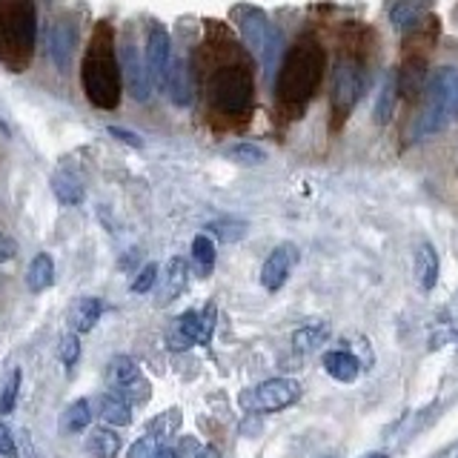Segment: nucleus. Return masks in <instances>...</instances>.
Segmentation results:
<instances>
[{
	"instance_id": "nucleus-1",
	"label": "nucleus",
	"mask_w": 458,
	"mask_h": 458,
	"mask_svg": "<svg viewBox=\"0 0 458 458\" xmlns=\"http://www.w3.org/2000/svg\"><path fill=\"white\" fill-rule=\"evenodd\" d=\"M324 72H327V52L321 43L312 35L298 38L284 57L276 83L278 106L290 118H298L307 109V104L324 81Z\"/></svg>"
},
{
	"instance_id": "nucleus-2",
	"label": "nucleus",
	"mask_w": 458,
	"mask_h": 458,
	"mask_svg": "<svg viewBox=\"0 0 458 458\" xmlns=\"http://www.w3.org/2000/svg\"><path fill=\"white\" fill-rule=\"evenodd\" d=\"M81 81L89 104L98 109H118L121 104V64L114 57V29L100 21L86 47L81 64Z\"/></svg>"
},
{
	"instance_id": "nucleus-3",
	"label": "nucleus",
	"mask_w": 458,
	"mask_h": 458,
	"mask_svg": "<svg viewBox=\"0 0 458 458\" xmlns=\"http://www.w3.org/2000/svg\"><path fill=\"white\" fill-rule=\"evenodd\" d=\"M35 40V0H0V64L12 72H23L32 64Z\"/></svg>"
},
{
	"instance_id": "nucleus-4",
	"label": "nucleus",
	"mask_w": 458,
	"mask_h": 458,
	"mask_svg": "<svg viewBox=\"0 0 458 458\" xmlns=\"http://www.w3.org/2000/svg\"><path fill=\"white\" fill-rule=\"evenodd\" d=\"M255 100V78L243 64H224L209 78V104L224 118H247Z\"/></svg>"
},
{
	"instance_id": "nucleus-5",
	"label": "nucleus",
	"mask_w": 458,
	"mask_h": 458,
	"mask_svg": "<svg viewBox=\"0 0 458 458\" xmlns=\"http://www.w3.org/2000/svg\"><path fill=\"white\" fill-rule=\"evenodd\" d=\"M455 78L458 72L453 66H441L433 78L424 86V106L419 118L412 123V138L424 140L429 135H438L447 121L453 118V104H455Z\"/></svg>"
},
{
	"instance_id": "nucleus-6",
	"label": "nucleus",
	"mask_w": 458,
	"mask_h": 458,
	"mask_svg": "<svg viewBox=\"0 0 458 458\" xmlns=\"http://www.w3.org/2000/svg\"><path fill=\"white\" fill-rule=\"evenodd\" d=\"M235 21L247 47L252 49V55L264 64L267 72H272L278 66V55L284 47V35L278 32V26L269 21V14L258 6H238L235 9Z\"/></svg>"
},
{
	"instance_id": "nucleus-7",
	"label": "nucleus",
	"mask_w": 458,
	"mask_h": 458,
	"mask_svg": "<svg viewBox=\"0 0 458 458\" xmlns=\"http://www.w3.org/2000/svg\"><path fill=\"white\" fill-rule=\"evenodd\" d=\"M364 92V64L355 55H341L333 69V89H329V106H333L335 129L350 118L358 98Z\"/></svg>"
},
{
	"instance_id": "nucleus-8",
	"label": "nucleus",
	"mask_w": 458,
	"mask_h": 458,
	"mask_svg": "<svg viewBox=\"0 0 458 458\" xmlns=\"http://www.w3.org/2000/svg\"><path fill=\"white\" fill-rule=\"evenodd\" d=\"M301 384L295 378H269L258 384L255 390L241 393V407L250 412H278L298 404Z\"/></svg>"
},
{
	"instance_id": "nucleus-9",
	"label": "nucleus",
	"mask_w": 458,
	"mask_h": 458,
	"mask_svg": "<svg viewBox=\"0 0 458 458\" xmlns=\"http://www.w3.org/2000/svg\"><path fill=\"white\" fill-rule=\"evenodd\" d=\"M169 66H172V38H169V29L164 23L155 21L149 26V32H147V69H149L152 86H157V89H166Z\"/></svg>"
},
{
	"instance_id": "nucleus-10",
	"label": "nucleus",
	"mask_w": 458,
	"mask_h": 458,
	"mask_svg": "<svg viewBox=\"0 0 458 458\" xmlns=\"http://www.w3.org/2000/svg\"><path fill=\"white\" fill-rule=\"evenodd\" d=\"M295 264H298V247H295V243H290V241L278 243V247L269 252V258L264 261V269H261L264 290L278 293L281 286L290 281Z\"/></svg>"
},
{
	"instance_id": "nucleus-11",
	"label": "nucleus",
	"mask_w": 458,
	"mask_h": 458,
	"mask_svg": "<svg viewBox=\"0 0 458 458\" xmlns=\"http://www.w3.org/2000/svg\"><path fill=\"white\" fill-rule=\"evenodd\" d=\"M121 75L126 81V89L129 95H132L135 100H149L152 95V78H149V69H147V61L138 55V49L132 47V43H123L121 49Z\"/></svg>"
},
{
	"instance_id": "nucleus-12",
	"label": "nucleus",
	"mask_w": 458,
	"mask_h": 458,
	"mask_svg": "<svg viewBox=\"0 0 458 458\" xmlns=\"http://www.w3.org/2000/svg\"><path fill=\"white\" fill-rule=\"evenodd\" d=\"M429 9H433V0H390L386 4V18H390L393 29L407 35L410 29L429 18Z\"/></svg>"
},
{
	"instance_id": "nucleus-13",
	"label": "nucleus",
	"mask_w": 458,
	"mask_h": 458,
	"mask_svg": "<svg viewBox=\"0 0 458 458\" xmlns=\"http://www.w3.org/2000/svg\"><path fill=\"white\" fill-rule=\"evenodd\" d=\"M75 43H78V29L75 23L69 21H57L52 26V35H49V55L55 66L66 72L72 66V55H75Z\"/></svg>"
},
{
	"instance_id": "nucleus-14",
	"label": "nucleus",
	"mask_w": 458,
	"mask_h": 458,
	"mask_svg": "<svg viewBox=\"0 0 458 458\" xmlns=\"http://www.w3.org/2000/svg\"><path fill=\"white\" fill-rule=\"evenodd\" d=\"M398 98H401L398 66H393V69L384 72V81H381V89H378V98H376V106H372V118H376L378 126H386V123L393 121Z\"/></svg>"
},
{
	"instance_id": "nucleus-15",
	"label": "nucleus",
	"mask_w": 458,
	"mask_h": 458,
	"mask_svg": "<svg viewBox=\"0 0 458 458\" xmlns=\"http://www.w3.org/2000/svg\"><path fill=\"white\" fill-rule=\"evenodd\" d=\"M186 281H190V267L181 255L169 258V264L164 269V281H161V290H157V301L161 304H172L183 290H186Z\"/></svg>"
},
{
	"instance_id": "nucleus-16",
	"label": "nucleus",
	"mask_w": 458,
	"mask_h": 458,
	"mask_svg": "<svg viewBox=\"0 0 458 458\" xmlns=\"http://www.w3.org/2000/svg\"><path fill=\"white\" fill-rule=\"evenodd\" d=\"M169 100L175 106H190L192 104V81H190V69L181 61V57H172L169 75H166V89Z\"/></svg>"
},
{
	"instance_id": "nucleus-17",
	"label": "nucleus",
	"mask_w": 458,
	"mask_h": 458,
	"mask_svg": "<svg viewBox=\"0 0 458 458\" xmlns=\"http://www.w3.org/2000/svg\"><path fill=\"white\" fill-rule=\"evenodd\" d=\"M329 335V324L327 321H304L295 333H293V350L298 355H310L315 350H321V344Z\"/></svg>"
},
{
	"instance_id": "nucleus-18",
	"label": "nucleus",
	"mask_w": 458,
	"mask_h": 458,
	"mask_svg": "<svg viewBox=\"0 0 458 458\" xmlns=\"http://www.w3.org/2000/svg\"><path fill=\"white\" fill-rule=\"evenodd\" d=\"M100 312H104V301L100 298H78L69 312V327L75 333H92L95 324L100 321Z\"/></svg>"
},
{
	"instance_id": "nucleus-19",
	"label": "nucleus",
	"mask_w": 458,
	"mask_h": 458,
	"mask_svg": "<svg viewBox=\"0 0 458 458\" xmlns=\"http://www.w3.org/2000/svg\"><path fill=\"white\" fill-rule=\"evenodd\" d=\"M415 281L424 293H429L438 281V255L433 250V243H421L419 250H415Z\"/></svg>"
},
{
	"instance_id": "nucleus-20",
	"label": "nucleus",
	"mask_w": 458,
	"mask_h": 458,
	"mask_svg": "<svg viewBox=\"0 0 458 458\" xmlns=\"http://www.w3.org/2000/svg\"><path fill=\"white\" fill-rule=\"evenodd\" d=\"M324 369L333 376L335 381L341 384H352L358 378V372H361V367H358V358L350 355V352H341V350H329L324 358H321Z\"/></svg>"
},
{
	"instance_id": "nucleus-21",
	"label": "nucleus",
	"mask_w": 458,
	"mask_h": 458,
	"mask_svg": "<svg viewBox=\"0 0 458 458\" xmlns=\"http://www.w3.org/2000/svg\"><path fill=\"white\" fill-rule=\"evenodd\" d=\"M140 378V367L135 364V358L129 355H114L106 364V381L114 386V393H121L123 386H129L132 381Z\"/></svg>"
},
{
	"instance_id": "nucleus-22",
	"label": "nucleus",
	"mask_w": 458,
	"mask_h": 458,
	"mask_svg": "<svg viewBox=\"0 0 458 458\" xmlns=\"http://www.w3.org/2000/svg\"><path fill=\"white\" fill-rule=\"evenodd\" d=\"M98 415L106 424H114V427H126L129 421H132V410H129V404L118 393H104L98 398Z\"/></svg>"
},
{
	"instance_id": "nucleus-23",
	"label": "nucleus",
	"mask_w": 458,
	"mask_h": 458,
	"mask_svg": "<svg viewBox=\"0 0 458 458\" xmlns=\"http://www.w3.org/2000/svg\"><path fill=\"white\" fill-rule=\"evenodd\" d=\"M55 281V261L49 252H40L32 258V264H29V272H26V284L32 293H43L49 290Z\"/></svg>"
},
{
	"instance_id": "nucleus-24",
	"label": "nucleus",
	"mask_w": 458,
	"mask_h": 458,
	"mask_svg": "<svg viewBox=\"0 0 458 458\" xmlns=\"http://www.w3.org/2000/svg\"><path fill=\"white\" fill-rule=\"evenodd\" d=\"M52 192L66 207H78L81 200H83V195H86L83 183L75 175H69V172H57V175L52 178Z\"/></svg>"
},
{
	"instance_id": "nucleus-25",
	"label": "nucleus",
	"mask_w": 458,
	"mask_h": 458,
	"mask_svg": "<svg viewBox=\"0 0 458 458\" xmlns=\"http://www.w3.org/2000/svg\"><path fill=\"white\" fill-rule=\"evenodd\" d=\"M86 450H89L95 458H114L121 450V438L114 436L112 429L98 427L89 433V438H86Z\"/></svg>"
},
{
	"instance_id": "nucleus-26",
	"label": "nucleus",
	"mask_w": 458,
	"mask_h": 458,
	"mask_svg": "<svg viewBox=\"0 0 458 458\" xmlns=\"http://www.w3.org/2000/svg\"><path fill=\"white\" fill-rule=\"evenodd\" d=\"M129 458H178V455L164 438H157V436L149 433V436L138 438L132 447H129Z\"/></svg>"
},
{
	"instance_id": "nucleus-27",
	"label": "nucleus",
	"mask_w": 458,
	"mask_h": 458,
	"mask_svg": "<svg viewBox=\"0 0 458 458\" xmlns=\"http://www.w3.org/2000/svg\"><path fill=\"white\" fill-rule=\"evenodd\" d=\"M92 421V410H89V401L81 398L75 401V404H69L61 415V429L64 433H81V429H86Z\"/></svg>"
},
{
	"instance_id": "nucleus-28",
	"label": "nucleus",
	"mask_w": 458,
	"mask_h": 458,
	"mask_svg": "<svg viewBox=\"0 0 458 458\" xmlns=\"http://www.w3.org/2000/svg\"><path fill=\"white\" fill-rule=\"evenodd\" d=\"M192 264L198 269V276H209L215 267V243L209 235H198L192 241Z\"/></svg>"
},
{
	"instance_id": "nucleus-29",
	"label": "nucleus",
	"mask_w": 458,
	"mask_h": 458,
	"mask_svg": "<svg viewBox=\"0 0 458 458\" xmlns=\"http://www.w3.org/2000/svg\"><path fill=\"white\" fill-rule=\"evenodd\" d=\"M21 390V369H12L9 378L0 384V415H9L14 410V401H18Z\"/></svg>"
},
{
	"instance_id": "nucleus-30",
	"label": "nucleus",
	"mask_w": 458,
	"mask_h": 458,
	"mask_svg": "<svg viewBox=\"0 0 458 458\" xmlns=\"http://www.w3.org/2000/svg\"><path fill=\"white\" fill-rule=\"evenodd\" d=\"M233 161H238V164H243V166H255V164H261L264 161V149H258L255 143H235L233 149L226 152Z\"/></svg>"
},
{
	"instance_id": "nucleus-31",
	"label": "nucleus",
	"mask_w": 458,
	"mask_h": 458,
	"mask_svg": "<svg viewBox=\"0 0 458 458\" xmlns=\"http://www.w3.org/2000/svg\"><path fill=\"white\" fill-rule=\"evenodd\" d=\"M123 401H126V404H147V401H149V395H152V386H149V381L147 378H138V381H132V384H129V386H123V390L118 393Z\"/></svg>"
},
{
	"instance_id": "nucleus-32",
	"label": "nucleus",
	"mask_w": 458,
	"mask_h": 458,
	"mask_svg": "<svg viewBox=\"0 0 458 458\" xmlns=\"http://www.w3.org/2000/svg\"><path fill=\"white\" fill-rule=\"evenodd\" d=\"M215 315H218V310H215V301H207L204 312H200V335H198V344H209V341H212V333H215Z\"/></svg>"
},
{
	"instance_id": "nucleus-33",
	"label": "nucleus",
	"mask_w": 458,
	"mask_h": 458,
	"mask_svg": "<svg viewBox=\"0 0 458 458\" xmlns=\"http://www.w3.org/2000/svg\"><path fill=\"white\" fill-rule=\"evenodd\" d=\"M78 355H81V341L75 333H69L61 338V361L64 367H75L78 364Z\"/></svg>"
},
{
	"instance_id": "nucleus-34",
	"label": "nucleus",
	"mask_w": 458,
	"mask_h": 458,
	"mask_svg": "<svg viewBox=\"0 0 458 458\" xmlns=\"http://www.w3.org/2000/svg\"><path fill=\"white\" fill-rule=\"evenodd\" d=\"M212 233H218L224 241H238V238H243V233H247V224L243 221H215Z\"/></svg>"
},
{
	"instance_id": "nucleus-35",
	"label": "nucleus",
	"mask_w": 458,
	"mask_h": 458,
	"mask_svg": "<svg viewBox=\"0 0 458 458\" xmlns=\"http://www.w3.org/2000/svg\"><path fill=\"white\" fill-rule=\"evenodd\" d=\"M175 324L186 338H190L192 344H198V335H200V315L198 312H183Z\"/></svg>"
},
{
	"instance_id": "nucleus-36",
	"label": "nucleus",
	"mask_w": 458,
	"mask_h": 458,
	"mask_svg": "<svg viewBox=\"0 0 458 458\" xmlns=\"http://www.w3.org/2000/svg\"><path fill=\"white\" fill-rule=\"evenodd\" d=\"M155 281H157V267L155 264H147L140 269V276L135 278V284H132V293H149L152 286H155Z\"/></svg>"
},
{
	"instance_id": "nucleus-37",
	"label": "nucleus",
	"mask_w": 458,
	"mask_h": 458,
	"mask_svg": "<svg viewBox=\"0 0 458 458\" xmlns=\"http://www.w3.org/2000/svg\"><path fill=\"white\" fill-rule=\"evenodd\" d=\"M106 132H109V135H112L114 140H121V143H126V147H132V149H140V147H143L140 135L129 132V129H123V126H109Z\"/></svg>"
},
{
	"instance_id": "nucleus-38",
	"label": "nucleus",
	"mask_w": 458,
	"mask_h": 458,
	"mask_svg": "<svg viewBox=\"0 0 458 458\" xmlns=\"http://www.w3.org/2000/svg\"><path fill=\"white\" fill-rule=\"evenodd\" d=\"M0 455H6V458H14L18 455V450H14V438L9 433V427L6 424H0Z\"/></svg>"
},
{
	"instance_id": "nucleus-39",
	"label": "nucleus",
	"mask_w": 458,
	"mask_h": 458,
	"mask_svg": "<svg viewBox=\"0 0 458 458\" xmlns=\"http://www.w3.org/2000/svg\"><path fill=\"white\" fill-rule=\"evenodd\" d=\"M166 341H169V347L175 350V352H181V350H190V347H192V341H190V338H186V335L181 333V329H178V324L172 327V333H169V338H166Z\"/></svg>"
},
{
	"instance_id": "nucleus-40",
	"label": "nucleus",
	"mask_w": 458,
	"mask_h": 458,
	"mask_svg": "<svg viewBox=\"0 0 458 458\" xmlns=\"http://www.w3.org/2000/svg\"><path fill=\"white\" fill-rule=\"evenodd\" d=\"M14 252H18V243H14L9 235H4L0 233V264H6V261H12L14 258Z\"/></svg>"
},
{
	"instance_id": "nucleus-41",
	"label": "nucleus",
	"mask_w": 458,
	"mask_h": 458,
	"mask_svg": "<svg viewBox=\"0 0 458 458\" xmlns=\"http://www.w3.org/2000/svg\"><path fill=\"white\" fill-rule=\"evenodd\" d=\"M198 458H221V455H218V450L207 447V450H200V455H198Z\"/></svg>"
},
{
	"instance_id": "nucleus-42",
	"label": "nucleus",
	"mask_w": 458,
	"mask_h": 458,
	"mask_svg": "<svg viewBox=\"0 0 458 458\" xmlns=\"http://www.w3.org/2000/svg\"><path fill=\"white\" fill-rule=\"evenodd\" d=\"M453 118L458 121V78H455V104H453Z\"/></svg>"
},
{
	"instance_id": "nucleus-43",
	"label": "nucleus",
	"mask_w": 458,
	"mask_h": 458,
	"mask_svg": "<svg viewBox=\"0 0 458 458\" xmlns=\"http://www.w3.org/2000/svg\"><path fill=\"white\" fill-rule=\"evenodd\" d=\"M361 458H386V453H367V455H361Z\"/></svg>"
}]
</instances>
